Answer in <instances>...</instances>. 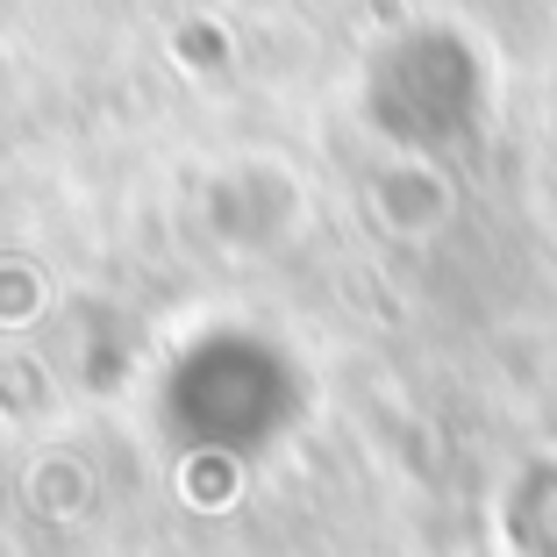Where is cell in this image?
<instances>
[{
	"label": "cell",
	"mask_w": 557,
	"mask_h": 557,
	"mask_svg": "<svg viewBox=\"0 0 557 557\" xmlns=\"http://www.w3.org/2000/svg\"><path fill=\"white\" fill-rule=\"evenodd\" d=\"M308 386L264 329H208L158 372V429L200 458H264L294 436Z\"/></svg>",
	"instance_id": "1"
}]
</instances>
